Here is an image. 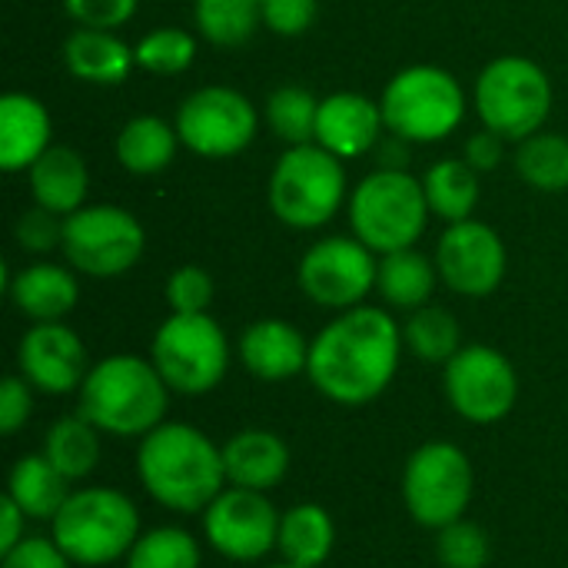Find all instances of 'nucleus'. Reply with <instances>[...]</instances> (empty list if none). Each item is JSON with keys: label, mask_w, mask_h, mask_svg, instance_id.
Here are the masks:
<instances>
[{"label": "nucleus", "mask_w": 568, "mask_h": 568, "mask_svg": "<svg viewBox=\"0 0 568 568\" xmlns=\"http://www.w3.org/2000/svg\"><path fill=\"white\" fill-rule=\"evenodd\" d=\"M403 346V329L386 310L353 306L316 333L306 376L329 403L366 406L396 379Z\"/></svg>", "instance_id": "obj_1"}, {"label": "nucleus", "mask_w": 568, "mask_h": 568, "mask_svg": "<svg viewBox=\"0 0 568 568\" xmlns=\"http://www.w3.org/2000/svg\"><path fill=\"white\" fill-rule=\"evenodd\" d=\"M136 476L153 503L170 513H206L230 486L223 446L190 423H160L136 446Z\"/></svg>", "instance_id": "obj_2"}, {"label": "nucleus", "mask_w": 568, "mask_h": 568, "mask_svg": "<svg viewBox=\"0 0 568 568\" xmlns=\"http://www.w3.org/2000/svg\"><path fill=\"white\" fill-rule=\"evenodd\" d=\"M166 406L170 386L163 383L153 359L116 353L90 366L80 386L77 413L87 416L103 436L143 439L160 423H166Z\"/></svg>", "instance_id": "obj_3"}, {"label": "nucleus", "mask_w": 568, "mask_h": 568, "mask_svg": "<svg viewBox=\"0 0 568 568\" xmlns=\"http://www.w3.org/2000/svg\"><path fill=\"white\" fill-rule=\"evenodd\" d=\"M140 536V513L133 499L110 486L70 493L53 519V542L73 566L97 568L126 559Z\"/></svg>", "instance_id": "obj_4"}, {"label": "nucleus", "mask_w": 568, "mask_h": 568, "mask_svg": "<svg viewBox=\"0 0 568 568\" xmlns=\"http://www.w3.org/2000/svg\"><path fill=\"white\" fill-rule=\"evenodd\" d=\"M423 180L406 170L379 166L366 173L349 193V226L359 243L386 256L419 243L429 223Z\"/></svg>", "instance_id": "obj_5"}, {"label": "nucleus", "mask_w": 568, "mask_h": 568, "mask_svg": "<svg viewBox=\"0 0 568 568\" xmlns=\"http://www.w3.org/2000/svg\"><path fill=\"white\" fill-rule=\"evenodd\" d=\"M270 210L293 230L326 226L346 200V166L320 143L286 146L266 186Z\"/></svg>", "instance_id": "obj_6"}, {"label": "nucleus", "mask_w": 568, "mask_h": 568, "mask_svg": "<svg viewBox=\"0 0 568 568\" xmlns=\"http://www.w3.org/2000/svg\"><path fill=\"white\" fill-rule=\"evenodd\" d=\"M379 106L393 136L406 143H439L463 123L466 93L449 70L416 63L386 83Z\"/></svg>", "instance_id": "obj_7"}, {"label": "nucleus", "mask_w": 568, "mask_h": 568, "mask_svg": "<svg viewBox=\"0 0 568 568\" xmlns=\"http://www.w3.org/2000/svg\"><path fill=\"white\" fill-rule=\"evenodd\" d=\"M150 359L170 393L206 396L230 369V339L210 313H173L150 343Z\"/></svg>", "instance_id": "obj_8"}, {"label": "nucleus", "mask_w": 568, "mask_h": 568, "mask_svg": "<svg viewBox=\"0 0 568 568\" xmlns=\"http://www.w3.org/2000/svg\"><path fill=\"white\" fill-rule=\"evenodd\" d=\"M476 113L486 130L499 133L503 140H526L542 130L552 110V83L539 63L529 57H496L483 67L476 90Z\"/></svg>", "instance_id": "obj_9"}, {"label": "nucleus", "mask_w": 568, "mask_h": 568, "mask_svg": "<svg viewBox=\"0 0 568 568\" xmlns=\"http://www.w3.org/2000/svg\"><path fill=\"white\" fill-rule=\"evenodd\" d=\"M476 493V469L469 456L446 439L419 446L403 469V503L416 526L446 529L459 523Z\"/></svg>", "instance_id": "obj_10"}, {"label": "nucleus", "mask_w": 568, "mask_h": 568, "mask_svg": "<svg viewBox=\"0 0 568 568\" xmlns=\"http://www.w3.org/2000/svg\"><path fill=\"white\" fill-rule=\"evenodd\" d=\"M146 246V233L140 220L113 203L80 206L63 216V256L80 276L113 280L130 273Z\"/></svg>", "instance_id": "obj_11"}, {"label": "nucleus", "mask_w": 568, "mask_h": 568, "mask_svg": "<svg viewBox=\"0 0 568 568\" xmlns=\"http://www.w3.org/2000/svg\"><path fill=\"white\" fill-rule=\"evenodd\" d=\"M173 126L190 153L206 160H226L253 143L260 130V113L240 90L213 83L183 97Z\"/></svg>", "instance_id": "obj_12"}, {"label": "nucleus", "mask_w": 568, "mask_h": 568, "mask_svg": "<svg viewBox=\"0 0 568 568\" xmlns=\"http://www.w3.org/2000/svg\"><path fill=\"white\" fill-rule=\"evenodd\" d=\"M443 389L449 406L473 426L503 423L519 399V376L506 353L486 343L463 346L443 366Z\"/></svg>", "instance_id": "obj_13"}, {"label": "nucleus", "mask_w": 568, "mask_h": 568, "mask_svg": "<svg viewBox=\"0 0 568 568\" xmlns=\"http://www.w3.org/2000/svg\"><path fill=\"white\" fill-rule=\"evenodd\" d=\"M376 253L356 236H326L316 240L300 260V290L306 300L326 310H353L376 290Z\"/></svg>", "instance_id": "obj_14"}, {"label": "nucleus", "mask_w": 568, "mask_h": 568, "mask_svg": "<svg viewBox=\"0 0 568 568\" xmlns=\"http://www.w3.org/2000/svg\"><path fill=\"white\" fill-rule=\"evenodd\" d=\"M280 519L266 493L226 486L203 513V536L230 562H260L276 549Z\"/></svg>", "instance_id": "obj_15"}, {"label": "nucleus", "mask_w": 568, "mask_h": 568, "mask_svg": "<svg viewBox=\"0 0 568 568\" xmlns=\"http://www.w3.org/2000/svg\"><path fill=\"white\" fill-rule=\"evenodd\" d=\"M506 243L503 236L479 220H463V223H449L446 233L439 236L436 246V270L439 280L469 300H483L489 293L499 290V283L506 280Z\"/></svg>", "instance_id": "obj_16"}, {"label": "nucleus", "mask_w": 568, "mask_h": 568, "mask_svg": "<svg viewBox=\"0 0 568 568\" xmlns=\"http://www.w3.org/2000/svg\"><path fill=\"white\" fill-rule=\"evenodd\" d=\"M17 373L43 396L80 393L90 363L80 336L63 323H33L17 346Z\"/></svg>", "instance_id": "obj_17"}, {"label": "nucleus", "mask_w": 568, "mask_h": 568, "mask_svg": "<svg viewBox=\"0 0 568 568\" xmlns=\"http://www.w3.org/2000/svg\"><path fill=\"white\" fill-rule=\"evenodd\" d=\"M383 130V106L376 100L353 90H339L320 100L313 143H320L339 160H356L379 143Z\"/></svg>", "instance_id": "obj_18"}, {"label": "nucleus", "mask_w": 568, "mask_h": 568, "mask_svg": "<svg viewBox=\"0 0 568 568\" xmlns=\"http://www.w3.org/2000/svg\"><path fill=\"white\" fill-rule=\"evenodd\" d=\"M240 363L263 383H286L306 373L310 343L286 320H256L240 336Z\"/></svg>", "instance_id": "obj_19"}, {"label": "nucleus", "mask_w": 568, "mask_h": 568, "mask_svg": "<svg viewBox=\"0 0 568 568\" xmlns=\"http://www.w3.org/2000/svg\"><path fill=\"white\" fill-rule=\"evenodd\" d=\"M3 290L17 313H23L33 323H60L80 303L77 270L57 263H30L13 276H7L3 266Z\"/></svg>", "instance_id": "obj_20"}, {"label": "nucleus", "mask_w": 568, "mask_h": 568, "mask_svg": "<svg viewBox=\"0 0 568 568\" xmlns=\"http://www.w3.org/2000/svg\"><path fill=\"white\" fill-rule=\"evenodd\" d=\"M53 123L47 106L30 93L0 97V170L27 173L53 143Z\"/></svg>", "instance_id": "obj_21"}, {"label": "nucleus", "mask_w": 568, "mask_h": 568, "mask_svg": "<svg viewBox=\"0 0 568 568\" xmlns=\"http://www.w3.org/2000/svg\"><path fill=\"white\" fill-rule=\"evenodd\" d=\"M226 483L253 493H270L290 473V446L270 429H240L223 443Z\"/></svg>", "instance_id": "obj_22"}, {"label": "nucleus", "mask_w": 568, "mask_h": 568, "mask_svg": "<svg viewBox=\"0 0 568 568\" xmlns=\"http://www.w3.org/2000/svg\"><path fill=\"white\" fill-rule=\"evenodd\" d=\"M30 193L33 203L57 213V216H70L80 206H87V193H90V173L83 156L73 146L53 143L30 170Z\"/></svg>", "instance_id": "obj_23"}, {"label": "nucleus", "mask_w": 568, "mask_h": 568, "mask_svg": "<svg viewBox=\"0 0 568 568\" xmlns=\"http://www.w3.org/2000/svg\"><path fill=\"white\" fill-rule=\"evenodd\" d=\"M63 63L70 77L97 87H116L130 77L136 67V53L130 43H123L113 30H93L77 27L63 40Z\"/></svg>", "instance_id": "obj_24"}, {"label": "nucleus", "mask_w": 568, "mask_h": 568, "mask_svg": "<svg viewBox=\"0 0 568 568\" xmlns=\"http://www.w3.org/2000/svg\"><path fill=\"white\" fill-rule=\"evenodd\" d=\"M70 479L43 456V453H33V456H20L7 476V493L23 513L27 519H37V523H53L57 513L63 509V503L70 499Z\"/></svg>", "instance_id": "obj_25"}, {"label": "nucleus", "mask_w": 568, "mask_h": 568, "mask_svg": "<svg viewBox=\"0 0 568 568\" xmlns=\"http://www.w3.org/2000/svg\"><path fill=\"white\" fill-rule=\"evenodd\" d=\"M336 546V523L333 516L316 503H300L283 513L280 519V539L276 552L283 562L300 568H323Z\"/></svg>", "instance_id": "obj_26"}, {"label": "nucleus", "mask_w": 568, "mask_h": 568, "mask_svg": "<svg viewBox=\"0 0 568 568\" xmlns=\"http://www.w3.org/2000/svg\"><path fill=\"white\" fill-rule=\"evenodd\" d=\"M436 283H439L436 260H429L416 246L379 256L376 290H379L383 303L393 306V310L413 313L419 306H429V296H433Z\"/></svg>", "instance_id": "obj_27"}, {"label": "nucleus", "mask_w": 568, "mask_h": 568, "mask_svg": "<svg viewBox=\"0 0 568 568\" xmlns=\"http://www.w3.org/2000/svg\"><path fill=\"white\" fill-rule=\"evenodd\" d=\"M176 146H180L176 126L153 113L126 120L116 133V160L133 176H153L166 170L176 156Z\"/></svg>", "instance_id": "obj_28"}, {"label": "nucleus", "mask_w": 568, "mask_h": 568, "mask_svg": "<svg viewBox=\"0 0 568 568\" xmlns=\"http://www.w3.org/2000/svg\"><path fill=\"white\" fill-rule=\"evenodd\" d=\"M100 429L87 419V416H63L57 419L47 436H43V456L70 479H87L97 466H100V453H103V443H100Z\"/></svg>", "instance_id": "obj_29"}, {"label": "nucleus", "mask_w": 568, "mask_h": 568, "mask_svg": "<svg viewBox=\"0 0 568 568\" xmlns=\"http://www.w3.org/2000/svg\"><path fill=\"white\" fill-rule=\"evenodd\" d=\"M423 190L433 216L446 223L473 220V210L479 203V170H473L466 160H439L426 170Z\"/></svg>", "instance_id": "obj_30"}, {"label": "nucleus", "mask_w": 568, "mask_h": 568, "mask_svg": "<svg viewBox=\"0 0 568 568\" xmlns=\"http://www.w3.org/2000/svg\"><path fill=\"white\" fill-rule=\"evenodd\" d=\"M403 343L416 359L446 366L463 349V329L449 310L429 303L409 313V320L403 323Z\"/></svg>", "instance_id": "obj_31"}, {"label": "nucleus", "mask_w": 568, "mask_h": 568, "mask_svg": "<svg viewBox=\"0 0 568 568\" xmlns=\"http://www.w3.org/2000/svg\"><path fill=\"white\" fill-rule=\"evenodd\" d=\"M193 20L203 40L216 47H240L260 30L263 0H196Z\"/></svg>", "instance_id": "obj_32"}, {"label": "nucleus", "mask_w": 568, "mask_h": 568, "mask_svg": "<svg viewBox=\"0 0 568 568\" xmlns=\"http://www.w3.org/2000/svg\"><path fill=\"white\" fill-rule=\"evenodd\" d=\"M516 170L532 190H542V193L568 190V136L539 130L519 140Z\"/></svg>", "instance_id": "obj_33"}, {"label": "nucleus", "mask_w": 568, "mask_h": 568, "mask_svg": "<svg viewBox=\"0 0 568 568\" xmlns=\"http://www.w3.org/2000/svg\"><path fill=\"white\" fill-rule=\"evenodd\" d=\"M320 100L306 87H276L266 100V123L286 146H303L316 140Z\"/></svg>", "instance_id": "obj_34"}, {"label": "nucleus", "mask_w": 568, "mask_h": 568, "mask_svg": "<svg viewBox=\"0 0 568 568\" xmlns=\"http://www.w3.org/2000/svg\"><path fill=\"white\" fill-rule=\"evenodd\" d=\"M123 562L126 568H200L203 552H200V542L186 529L160 526V529L143 532Z\"/></svg>", "instance_id": "obj_35"}, {"label": "nucleus", "mask_w": 568, "mask_h": 568, "mask_svg": "<svg viewBox=\"0 0 568 568\" xmlns=\"http://www.w3.org/2000/svg\"><path fill=\"white\" fill-rule=\"evenodd\" d=\"M136 67L156 77H173L193 67L196 60V37L183 27H160L150 30L136 47Z\"/></svg>", "instance_id": "obj_36"}, {"label": "nucleus", "mask_w": 568, "mask_h": 568, "mask_svg": "<svg viewBox=\"0 0 568 568\" xmlns=\"http://www.w3.org/2000/svg\"><path fill=\"white\" fill-rule=\"evenodd\" d=\"M436 556L443 568H486L493 559V546H489V536L476 523L459 519L439 529Z\"/></svg>", "instance_id": "obj_37"}, {"label": "nucleus", "mask_w": 568, "mask_h": 568, "mask_svg": "<svg viewBox=\"0 0 568 568\" xmlns=\"http://www.w3.org/2000/svg\"><path fill=\"white\" fill-rule=\"evenodd\" d=\"M216 296L213 276L203 266H180L166 280V303L173 313H210Z\"/></svg>", "instance_id": "obj_38"}, {"label": "nucleus", "mask_w": 568, "mask_h": 568, "mask_svg": "<svg viewBox=\"0 0 568 568\" xmlns=\"http://www.w3.org/2000/svg\"><path fill=\"white\" fill-rule=\"evenodd\" d=\"M13 236H17V246L23 253L43 256V253H50V250H57L63 243V216H57V213H50V210L33 203L30 210H23L17 216Z\"/></svg>", "instance_id": "obj_39"}, {"label": "nucleus", "mask_w": 568, "mask_h": 568, "mask_svg": "<svg viewBox=\"0 0 568 568\" xmlns=\"http://www.w3.org/2000/svg\"><path fill=\"white\" fill-rule=\"evenodd\" d=\"M140 0H63L70 20L77 27H93V30H116L126 20H133Z\"/></svg>", "instance_id": "obj_40"}, {"label": "nucleus", "mask_w": 568, "mask_h": 568, "mask_svg": "<svg viewBox=\"0 0 568 568\" xmlns=\"http://www.w3.org/2000/svg\"><path fill=\"white\" fill-rule=\"evenodd\" d=\"M320 0H263V23L276 37H300L313 27Z\"/></svg>", "instance_id": "obj_41"}, {"label": "nucleus", "mask_w": 568, "mask_h": 568, "mask_svg": "<svg viewBox=\"0 0 568 568\" xmlns=\"http://www.w3.org/2000/svg\"><path fill=\"white\" fill-rule=\"evenodd\" d=\"M33 413V386L17 373L0 383V433L13 436L27 426Z\"/></svg>", "instance_id": "obj_42"}, {"label": "nucleus", "mask_w": 568, "mask_h": 568, "mask_svg": "<svg viewBox=\"0 0 568 568\" xmlns=\"http://www.w3.org/2000/svg\"><path fill=\"white\" fill-rule=\"evenodd\" d=\"M73 562L53 539L27 536L20 546L0 556V568H70Z\"/></svg>", "instance_id": "obj_43"}, {"label": "nucleus", "mask_w": 568, "mask_h": 568, "mask_svg": "<svg viewBox=\"0 0 568 568\" xmlns=\"http://www.w3.org/2000/svg\"><path fill=\"white\" fill-rule=\"evenodd\" d=\"M503 150H506V140H503L499 133H493V130L483 126L479 133H473V136L466 140L463 160H466L473 170L489 173V170H496V166L503 163Z\"/></svg>", "instance_id": "obj_44"}, {"label": "nucleus", "mask_w": 568, "mask_h": 568, "mask_svg": "<svg viewBox=\"0 0 568 568\" xmlns=\"http://www.w3.org/2000/svg\"><path fill=\"white\" fill-rule=\"evenodd\" d=\"M23 539H27V513L10 496H3V506H0V556L10 552L13 546H20Z\"/></svg>", "instance_id": "obj_45"}, {"label": "nucleus", "mask_w": 568, "mask_h": 568, "mask_svg": "<svg viewBox=\"0 0 568 568\" xmlns=\"http://www.w3.org/2000/svg\"><path fill=\"white\" fill-rule=\"evenodd\" d=\"M266 568H300V566H293V562H276V566H266Z\"/></svg>", "instance_id": "obj_46"}]
</instances>
